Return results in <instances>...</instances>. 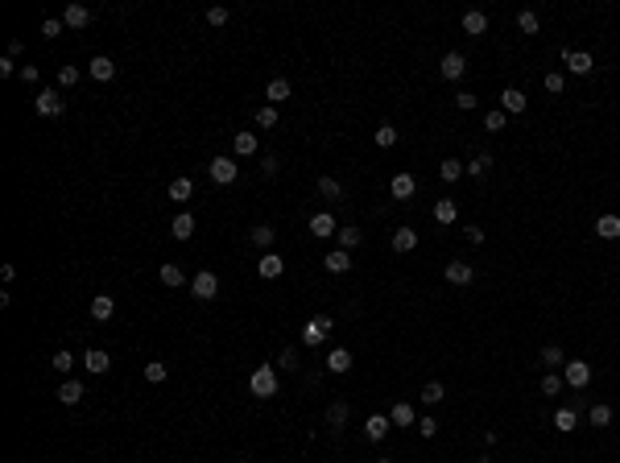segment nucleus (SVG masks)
<instances>
[{
	"mask_svg": "<svg viewBox=\"0 0 620 463\" xmlns=\"http://www.w3.org/2000/svg\"><path fill=\"white\" fill-rule=\"evenodd\" d=\"M376 463H393V460H376Z\"/></svg>",
	"mask_w": 620,
	"mask_h": 463,
	"instance_id": "e2e57ef3",
	"label": "nucleus"
},
{
	"mask_svg": "<svg viewBox=\"0 0 620 463\" xmlns=\"http://www.w3.org/2000/svg\"><path fill=\"white\" fill-rule=\"evenodd\" d=\"M575 426H579V414H575V410H558V414H554V430H563V434H571Z\"/></svg>",
	"mask_w": 620,
	"mask_h": 463,
	"instance_id": "37998d69",
	"label": "nucleus"
},
{
	"mask_svg": "<svg viewBox=\"0 0 620 463\" xmlns=\"http://www.w3.org/2000/svg\"><path fill=\"white\" fill-rule=\"evenodd\" d=\"M331 327H335V319H331V315H318V319H310V323L302 327V343H307V348H323V339L331 335Z\"/></svg>",
	"mask_w": 620,
	"mask_h": 463,
	"instance_id": "f03ea898",
	"label": "nucleus"
},
{
	"mask_svg": "<svg viewBox=\"0 0 620 463\" xmlns=\"http://www.w3.org/2000/svg\"><path fill=\"white\" fill-rule=\"evenodd\" d=\"M62 108H66V104L58 99V87H42V92H38V112H42V116H62Z\"/></svg>",
	"mask_w": 620,
	"mask_h": 463,
	"instance_id": "2eb2a0df",
	"label": "nucleus"
},
{
	"mask_svg": "<svg viewBox=\"0 0 620 463\" xmlns=\"http://www.w3.org/2000/svg\"><path fill=\"white\" fill-rule=\"evenodd\" d=\"M248 389H253V397H277V372L261 364V369L248 376Z\"/></svg>",
	"mask_w": 620,
	"mask_h": 463,
	"instance_id": "f257e3e1",
	"label": "nucleus"
},
{
	"mask_svg": "<svg viewBox=\"0 0 620 463\" xmlns=\"http://www.w3.org/2000/svg\"><path fill=\"white\" fill-rule=\"evenodd\" d=\"M348 418H352V401H344V397H339V401H331V406H327V426H331V430H344V426H348Z\"/></svg>",
	"mask_w": 620,
	"mask_h": 463,
	"instance_id": "dca6fc26",
	"label": "nucleus"
},
{
	"mask_svg": "<svg viewBox=\"0 0 620 463\" xmlns=\"http://www.w3.org/2000/svg\"><path fill=\"white\" fill-rule=\"evenodd\" d=\"M587 426H596V430L612 426V406H608V401H596V406L587 410Z\"/></svg>",
	"mask_w": 620,
	"mask_h": 463,
	"instance_id": "393cba45",
	"label": "nucleus"
},
{
	"mask_svg": "<svg viewBox=\"0 0 620 463\" xmlns=\"http://www.w3.org/2000/svg\"><path fill=\"white\" fill-rule=\"evenodd\" d=\"M261 170H265V178H273V174L281 170V162H277V157H265V162H261Z\"/></svg>",
	"mask_w": 620,
	"mask_h": 463,
	"instance_id": "bf43d9fd",
	"label": "nucleus"
},
{
	"mask_svg": "<svg viewBox=\"0 0 620 463\" xmlns=\"http://www.w3.org/2000/svg\"><path fill=\"white\" fill-rule=\"evenodd\" d=\"M463 174H467L463 162H455V157H443V162H439V178H443V183H459Z\"/></svg>",
	"mask_w": 620,
	"mask_h": 463,
	"instance_id": "7c9ffc66",
	"label": "nucleus"
},
{
	"mask_svg": "<svg viewBox=\"0 0 620 463\" xmlns=\"http://www.w3.org/2000/svg\"><path fill=\"white\" fill-rule=\"evenodd\" d=\"M273 240H277V232L269 228V224L253 228V244H257V248H273Z\"/></svg>",
	"mask_w": 620,
	"mask_h": 463,
	"instance_id": "49530a36",
	"label": "nucleus"
},
{
	"mask_svg": "<svg viewBox=\"0 0 620 463\" xmlns=\"http://www.w3.org/2000/svg\"><path fill=\"white\" fill-rule=\"evenodd\" d=\"M58 401L62 406H79L83 401V380H62L58 385Z\"/></svg>",
	"mask_w": 620,
	"mask_h": 463,
	"instance_id": "b1692460",
	"label": "nucleus"
},
{
	"mask_svg": "<svg viewBox=\"0 0 620 463\" xmlns=\"http://www.w3.org/2000/svg\"><path fill=\"white\" fill-rule=\"evenodd\" d=\"M112 75H116V62H112V58H104V54H95V58H91V79L108 83Z\"/></svg>",
	"mask_w": 620,
	"mask_h": 463,
	"instance_id": "c756f323",
	"label": "nucleus"
},
{
	"mask_svg": "<svg viewBox=\"0 0 620 463\" xmlns=\"http://www.w3.org/2000/svg\"><path fill=\"white\" fill-rule=\"evenodd\" d=\"M257 273H261V278H265V281L281 278V273H286V261H281V257H277V252H265V257H261V261H257Z\"/></svg>",
	"mask_w": 620,
	"mask_h": 463,
	"instance_id": "a211bd4d",
	"label": "nucleus"
},
{
	"mask_svg": "<svg viewBox=\"0 0 620 463\" xmlns=\"http://www.w3.org/2000/svg\"><path fill=\"white\" fill-rule=\"evenodd\" d=\"M418 194V178L409 174V170H401V174H393L389 178V199H397V203H409Z\"/></svg>",
	"mask_w": 620,
	"mask_h": 463,
	"instance_id": "7ed1b4c3",
	"label": "nucleus"
},
{
	"mask_svg": "<svg viewBox=\"0 0 620 463\" xmlns=\"http://www.w3.org/2000/svg\"><path fill=\"white\" fill-rule=\"evenodd\" d=\"M596 236H600V240H620V215H612V211L600 215V220H596Z\"/></svg>",
	"mask_w": 620,
	"mask_h": 463,
	"instance_id": "4be33fe9",
	"label": "nucleus"
},
{
	"mask_svg": "<svg viewBox=\"0 0 620 463\" xmlns=\"http://www.w3.org/2000/svg\"><path fill=\"white\" fill-rule=\"evenodd\" d=\"M563 389H567L563 372H546V376H542V397H558Z\"/></svg>",
	"mask_w": 620,
	"mask_h": 463,
	"instance_id": "4c0bfd02",
	"label": "nucleus"
},
{
	"mask_svg": "<svg viewBox=\"0 0 620 463\" xmlns=\"http://www.w3.org/2000/svg\"><path fill=\"white\" fill-rule=\"evenodd\" d=\"M170 232H174V240H190V236H195V215H190V211H182L174 224H170Z\"/></svg>",
	"mask_w": 620,
	"mask_h": 463,
	"instance_id": "e433bc0d",
	"label": "nucleus"
},
{
	"mask_svg": "<svg viewBox=\"0 0 620 463\" xmlns=\"http://www.w3.org/2000/svg\"><path fill=\"white\" fill-rule=\"evenodd\" d=\"M62 29H66V21H54V17H50V21H42V38H58Z\"/></svg>",
	"mask_w": 620,
	"mask_h": 463,
	"instance_id": "6e6d98bb",
	"label": "nucleus"
},
{
	"mask_svg": "<svg viewBox=\"0 0 620 463\" xmlns=\"http://www.w3.org/2000/svg\"><path fill=\"white\" fill-rule=\"evenodd\" d=\"M558 58H563V66H567L571 75H591V71H596V58H591V54H583V50L563 46V54H558Z\"/></svg>",
	"mask_w": 620,
	"mask_h": 463,
	"instance_id": "39448f33",
	"label": "nucleus"
},
{
	"mask_svg": "<svg viewBox=\"0 0 620 463\" xmlns=\"http://www.w3.org/2000/svg\"><path fill=\"white\" fill-rule=\"evenodd\" d=\"M17 75H21V79H25V83H38V66H29V62H25V66H21V71H17Z\"/></svg>",
	"mask_w": 620,
	"mask_h": 463,
	"instance_id": "680f3d73",
	"label": "nucleus"
},
{
	"mask_svg": "<svg viewBox=\"0 0 620 463\" xmlns=\"http://www.w3.org/2000/svg\"><path fill=\"white\" fill-rule=\"evenodd\" d=\"M397 129H393V124H381V129H376V133H372V141H376V145H381V149H393V145H397Z\"/></svg>",
	"mask_w": 620,
	"mask_h": 463,
	"instance_id": "79ce46f5",
	"label": "nucleus"
},
{
	"mask_svg": "<svg viewBox=\"0 0 620 463\" xmlns=\"http://www.w3.org/2000/svg\"><path fill=\"white\" fill-rule=\"evenodd\" d=\"M265 99L273 104V108H277V104H286V99H290V79H269Z\"/></svg>",
	"mask_w": 620,
	"mask_h": 463,
	"instance_id": "473e14b6",
	"label": "nucleus"
},
{
	"mask_svg": "<svg viewBox=\"0 0 620 463\" xmlns=\"http://www.w3.org/2000/svg\"><path fill=\"white\" fill-rule=\"evenodd\" d=\"M505 124H509V116L500 108H488L484 112V133H505Z\"/></svg>",
	"mask_w": 620,
	"mask_h": 463,
	"instance_id": "58836bf2",
	"label": "nucleus"
},
{
	"mask_svg": "<svg viewBox=\"0 0 620 463\" xmlns=\"http://www.w3.org/2000/svg\"><path fill=\"white\" fill-rule=\"evenodd\" d=\"M190 294H195L199 302H211V298L220 294V278H216L211 269H203V273H195V281H190Z\"/></svg>",
	"mask_w": 620,
	"mask_h": 463,
	"instance_id": "0eeeda50",
	"label": "nucleus"
},
{
	"mask_svg": "<svg viewBox=\"0 0 620 463\" xmlns=\"http://www.w3.org/2000/svg\"><path fill=\"white\" fill-rule=\"evenodd\" d=\"M323 269H327L331 278H344V273L352 269V252H344V248H331V252L323 257Z\"/></svg>",
	"mask_w": 620,
	"mask_h": 463,
	"instance_id": "ddd939ff",
	"label": "nucleus"
},
{
	"mask_svg": "<svg viewBox=\"0 0 620 463\" xmlns=\"http://www.w3.org/2000/svg\"><path fill=\"white\" fill-rule=\"evenodd\" d=\"M389 426H393L389 414H368V422H364V439H368V443H385V439H389Z\"/></svg>",
	"mask_w": 620,
	"mask_h": 463,
	"instance_id": "f8f14e48",
	"label": "nucleus"
},
{
	"mask_svg": "<svg viewBox=\"0 0 620 463\" xmlns=\"http://www.w3.org/2000/svg\"><path fill=\"white\" fill-rule=\"evenodd\" d=\"M62 21L71 25V29H87L91 25V13L83 8V4H66V13H62Z\"/></svg>",
	"mask_w": 620,
	"mask_h": 463,
	"instance_id": "bb28decb",
	"label": "nucleus"
},
{
	"mask_svg": "<svg viewBox=\"0 0 620 463\" xmlns=\"http://www.w3.org/2000/svg\"><path fill=\"white\" fill-rule=\"evenodd\" d=\"M58 83L62 87H75L79 83V66H58Z\"/></svg>",
	"mask_w": 620,
	"mask_h": 463,
	"instance_id": "864d4df0",
	"label": "nucleus"
},
{
	"mask_svg": "<svg viewBox=\"0 0 620 463\" xmlns=\"http://www.w3.org/2000/svg\"><path fill=\"white\" fill-rule=\"evenodd\" d=\"M389 422H393V426H401V430H405V426H414V422H418V414H414V401H393Z\"/></svg>",
	"mask_w": 620,
	"mask_h": 463,
	"instance_id": "aec40b11",
	"label": "nucleus"
},
{
	"mask_svg": "<svg viewBox=\"0 0 620 463\" xmlns=\"http://www.w3.org/2000/svg\"><path fill=\"white\" fill-rule=\"evenodd\" d=\"M232 149H236V157H253L257 153V133H236Z\"/></svg>",
	"mask_w": 620,
	"mask_h": 463,
	"instance_id": "f704fd0d",
	"label": "nucleus"
},
{
	"mask_svg": "<svg viewBox=\"0 0 620 463\" xmlns=\"http://www.w3.org/2000/svg\"><path fill=\"white\" fill-rule=\"evenodd\" d=\"M355 356L348 348H331V356H327V372H335V376H344V372H352Z\"/></svg>",
	"mask_w": 620,
	"mask_h": 463,
	"instance_id": "f3484780",
	"label": "nucleus"
},
{
	"mask_svg": "<svg viewBox=\"0 0 620 463\" xmlns=\"http://www.w3.org/2000/svg\"><path fill=\"white\" fill-rule=\"evenodd\" d=\"M277 364H281V369H286V372H294V369H298V352H294V348H281V356H277Z\"/></svg>",
	"mask_w": 620,
	"mask_h": 463,
	"instance_id": "5fc2aeb1",
	"label": "nucleus"
},
{
	"mask_svg": "<svg viewBox=\"0 0 620 463\" xmlns=\"http://www.w3.org/2000/svg\"><path fill=\"white\" fill-rule=\"evenodd\" d=\"M463 236H467V244H476V248L484 244V228H480V224H467V228H463Z\"/></svg>",
	"mask_w": 620,
	"mask_h": 463,
	"instance_id": "4d7b16f0",
	"label": "nucleus"
},
{
	"mask_svg": "<svg viewBox=\"0 0 620 463\" xmlns=\"http://www.w3.org/2000/svg\"><path fill=\"white\" fill-rule=\"evenodd\" d=\"M476 104H480V95H476V92H459V95H455V108H459V112H472Z\"/></svg>",
	"mask_w": 620,
	"mask_h": 463,
	"instance_id": "603ef678",
	"label": "nucleus"
},
{
	"mask_svg": "<svg viewBox=\"0 0 620 463\" xmlns=\"http://www.w3.org/2000/svg\"><path fill=\"white\" fill-rule=\"evenodd\" d=\"M439 401H446V385L443 380H426L422 385V406H439Z\"/></svg>",
	"mask_w": 620,
	"mask_h": 463,
	"instance_id": "72a5a7b5",
	"label": "nucleus"
},
{
	"mask_svg": "<svg viewBox=\"0 0 620 463\" xmlns=\"http://www.w3.org/2000/svg\"><path fill=\"white\" fill-rule=\"evenodd\" d=\"M439 75H443L446 83H459V79L467 75V58H463L459 50H451V54H443V62H439Z\"/></svg>",
	"mask_w": 620,
	"mask_h": 463,
	"instance_id": "423d86ee",
	"label": "nucleus"
},
{
	"mask_svg": "<svg viewBox=\"0 0 620 463\" xmlns=\"http://www.w3.org/2000/svg\"><path fill=\"white\" fill-rule=\"evenodd\" d=\"M190 194H195V183H190V178H174V183H170V199H174V203H190Z\"/></svg>",
	"mask_w": 620,
	"mask_h": 463,
	"instance_id": "ea45409f",
	"label": "nucleus"
},
{
	"mask_svg": "<svg viewBox=\"0 0 620 463\" xmlns=\"http://www.w3.org/2000/svg\"><path fill=\"white\" fill-rule=\"evenodd\" d=\"M537 360L546 364V372H558L563 364H567V356H563V348H558V343H546V348L537 352Z\"/></svg>",
	"mask_w": 620,
	"mask_h": 463,
	"instance_id": "412c9836",
	"label": "nucleus"
},
{
	"mask_svg": "<svg viewBox=\"0 0 620 463\" xmlns=\"http://www.w3.org/2000/svg\"><path fill=\"white\" fill-rule=\"evenodd\" d=\"M166 376H170V369H166L162 360H153V364H145V380H149V385H162Z\"/></svg>",
	"mask_w": 620,
	"mask_h": 463,
	"instance_id": "de8ad7c7",
	"label": "nucleus"
},
{
	"mask_svg": "<svg viewBox=\"0 0 620 463\" xmlns=\"http://www.w3.org/2000/svg\"><path fill=\"white\" fill-rule=\"evenodd\" d=\"M112 311H116V302H112L108 294H95V298H91V319H95V323H108Z\"/></svg>",
	"mask_w": 620,
	"mask_h": 463,
	"instance_id": "5701e85b",
	"label": "nucleus"
},
{
	"mask_svg": "<svg viewBox=\"0 0 620 463\" xmlns=\"http://www.w3.org/2000/svg\"><path fill=\"white\" fill-rule=\"evenodd\" d=\"M335 240H339V248H344V252H355V248H360V240H364V232L355 228V224H348V228L335 232Z\"/></svg>",
	"mask_w": 620,
	"mask_h": 463,
	"instance_id": "c85d7f7f",
	"label": "nucleus"
},
{
	"mask_svg": "<svg viewBox=\"0 0 620 463\" xmlns=\"http://www.w3.org/2000/svg\"><path fill=\"white\" fill-rule=\"evenodd\" d=\"M517 29H521L526 38H533V34L542 29V17H537L533 8H521V13H517Z\"/></svg>",
	"mask_w": 620,
	"mask_h": 463,
	"instance_id": "c9c22d12",
	"label": "nucleus"
},
{
	"mask_svg": "<svg viewBox=\"0 0 620 463\" xmlns=\"http://www.w3.org/2000/svg\"><path fill=\"white\" fill-rule=\"evenodd\" d=\"M435 220H439L443 228H451V224L459 220V203H455V199H439V203H435Z\"/></svg>",
	"mask_w": 620,
	"mask_h": 463,
	"instance_id": "a878e982",
	"label": "nucleus"
},
{
	"mask_svg": "<svg viewBox=\"0 0 620 463\" xmlns=\"http://www.w3.org/2000/svg\"><path fill=\"white\" fill-rule=\"evenodd\" d=\"M563 380H567V389H587L591 385V364L587 360H567L563 364Z\"/></svg>",
	"mask_w": 620,
	"mask_h": 463,
	"instance_id": "20e7f679",
	"label": "nucleus"
},
{
	"mask_svg": "<svg viewBox=\"0 0 620 463\" xmlns=\"http://www.w3.org/2000/svg\"><path fill=\"white\" fill-rule=\"evenodd\" d=\"M389 244H393V252L405 257V252H414V248H418V232H414V228H397L393 236H389Z\"/></svg>",
	"mask_w": 620,
	"mask_h": 463,
	"instance_id": "6ab92c4d",
	"label": "nucleus"
},
{
	"mask_svg": "<svg viewBox=\"0 0 620 463\" xmlns=\"http://www.w3.org/2000/svg\"><path fill=\"white\" fill-rule=\"evenodd\" d=\"M318 194H323V199H331V203H344V183H339V178H331V174H323V178H318Z\"/></svg>",
	"mask_w": 620,
	"mask_h": 463,
	"instance_id": "2f4dec72",
	"label": "nucleus"
},
{
	"mask_svg": "<svg viewBox=\"0 0 620 463\" xmlns=\"http://www.w3.org/2000/svg\"><path fill=\"white\" fill-rule=\"evenodd\" d=\"M443 278H446V285H472V281H476V265H467V261H446Z\"/></svg>",
	"mask_w": 620,
	"mask_h": 463,
	"instance_id": "6e6552de",
	"label": "nucleus"
},
{
	"mask_svg": "<svg viewBox=\"0 0 620 463\" xmlns=\"http://www.w3.org/2000/svg\"><path fill=\"white\" fill-rule=\"evenodd\" d=\"M17 71H21V66H17V62L4 54V58H0V75H17Z\"/></svg>",
	"mask_w": 620,
	"mask_h": 463,
	"instance_id": "052dcab7",
	"label": "nucleus"
},
{
	"mask_svg": "<svg viewBox=\"0 0 620 463\" xmlns=\"http://www.w3.org/2000/svg\"><path fill=\"white\" fill-rule=\"evenodd\" d=\"M207 170H211V183H220V186H232L236 183V174H240V166H236L232 157H216Z\"/></svg>",
	"mask_w": 620,
	"mask_h": 463,
	"instance_id": "9b49d317",
	"label": "nucleus"
},
{
	"mask_svg": "<svg viewBox=\"0 0 620 463\" xmlns=\"http://www.w3.org/2000/svg\"><path fill=\"white\" fill-rule=\"evenodd\" d=\"M83 369L91 372V376H99V372L112 369V360H108V352H99V348H91L87 356H83Z\"/></svg>",
	"mask_w": 620,
	"mask_h": 463,
	"instance_id": "cd10ccee",
	"label": "nucleus"
},
{
	"mask_svg": "<svg viewBox=\"0 0 620 463\" xmlns=\"http://www.w3.org/2000/svg\"><path fill=\"white\" fill-rule=\"evenodd\" d=\"M542 87H546L550 95H563L567 92V75H563V71H550V75L542 79Z\"/></svg>",
	"mask_w": 620,
	"mask_h": 463,
	"instance_id": "c03bdc74",
	"label": "nucleus"
},
{
	"mask_svg": "<svg viewBox=\"0 0 620 463\" xmlns=\"http://www.w3.org/2000/svg\"><path fill=\"white\" fill-rule=\"evenodd\" d=\"M307 228H310V236H318V240H331V236L339 232V224H335V215H331V211H314Z\"/></svg>",
	"mask_w": 620,
	"mask_h": 463,
	"instance_id": "9d476101",
	"label": "nucleus"
},
{
	"mask_svg": "<svg viewBox=\"0 0 620 463\" xmlns=\"http://www.w3.org/2000/svg\"><path fill=\"white\" fill-rule=\"evenodd\" d=\"M257 124H261V129H273V124H277V108H273V104L257 108Z\"/></svg>",
	"mask_w": 620,
	"mask_h": 463,
	"instance_id": "8fccbe9b",
	"label": "nucleus"
},
{
	"mask_svg": "<svg viewBox=\"0 0 620 463\" xmlns=\"http://www.w3.org/2000/svg\"><path fill=\"white\" fill-rule=\"evenodd\" d=\"M463 34H467V38H484L488 34V13L484 8H467V13H463Z\"/></svg>",
	"mask_w": 620,
	"mask_h": 463,
	"instance_id": "4468645a",
	"label": "nucleus"
},
{
	"mask_svg": "<svg viewBox=\"0 0 620 463\" xmlns=\"http://www.w3.org/2000/svg\"><path fill=\"white\" fill-rule=\"evenodd\" d=\"M488 170H492V157H488V153H476V157L467 162V178H488Z\"/></svg>",
	"mask_w": 620,
	"mask_h": 463,
	"instance_id": "a19ab883",
	"label": "nucleus"
},
{
	"mask_svg": "<svg viewBox=\"0 0 620 463\" xmlns=\"http://www.w3.org/2000/svg\"><path fill=\"white\" fill-rule=\"evenodd\" d=\"M414 430H418V434H422V439H435V434H439V418H422V422H414Z\"/></svg>",
	"mask_w": 620,
	"mask_h": 463,
	"instance_id": "09e8293b",
	"label": "nucleus"
},
{
	"mask_svg": "<svg viewBox=\"0 0 620 463\" xmlns=\"http://www.w3.org/2000/svg\"><path fill=\"white\" fill-rule=\"evenodd\" d=\"M54 369H58V372H71V369H75V356H71L66 348H58V352H54Z\"/></svg>",
	"mask_w": 620,
	"mask_h": 463,
	"instance_id": "3c124183",
	"label": "nucleus"
},
{
	"mask_svg": "<svg viewBox=\"0 0 620 463\" xmlns=\"http://www.w3.org/2000/svg\"><path fill=\"white\" fill-rule=\"evenodd\" d=\"M526 108H530V99H526L521 87H505V92H500V112H505V116H521Z\"/></svg>",
	"mask_w": 620,
	"mask_h": 463,
	"instance_id": "1a4fd4ad",
	"label": "nucleus"
},
{
	"mask_svg": "<svg viewBox=\"0 0 620 463\" xmlns=\"http://www.w3.org/2000/svg\"><path fill=\"white\" fill-rule=\"evenodd\" d=\"M207 21H211V25H227V8H211Z\"/></svg>",
	"mask_w": 620,
	"mask_h": 463,
	"instance_id": "13d9d810",
	"label": "nucleus"
},
{
	"mask_svg": "<svg viewBox=\"0 0 620 463\" xmlns=\"http://www.w3.org/2000/svg\"><path fill=\"white\" fill-rule=\"evenodd\" d=\"M157 278H162V285H170V290H178V285L186 281V273H182L178 265H162V273H157Z\"/></svg>",
	"mask_w": 620,
	"mask_h": 463,
	"instance_id": "a18cd8bd",
	"label": "nucleus"
}]
</instances>
